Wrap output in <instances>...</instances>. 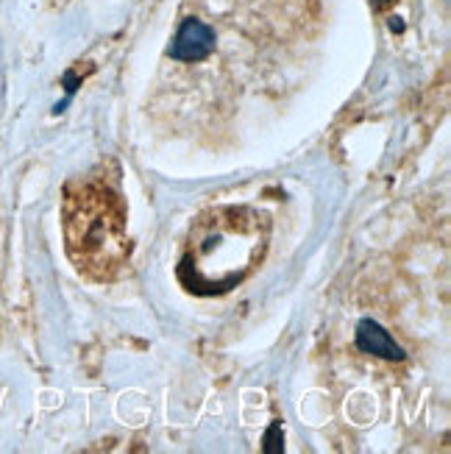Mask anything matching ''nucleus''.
<instances>
[{"instance_id": "nucleus-3", "label": "nucleus", "mask_w": 451, "mask_h": 454, "mask_svg": "<svg viewBox=\"0 0 451 454\" xmlns=\"http://www.w3.org/2000/svg\"><path fill=\"white\" fill-rule=\"evenodd\" d=\"M214 51V31L201 20H184L170 45V59L175 62H204Z\"/></svg>"}, {"instance_id": "nucleus-4", "label": "nucleus", "mask_w": 451, "mask_h": 454, "mask_svg": "<svg viewBox=\"0 0 451 454\" xmlns=\"http://www.w3.org/2000/svg\"><path fill=\"white\" fill-rule=\"evenodd\" d=\"M357 348L362 354H374V357L390 360V363H404L407 354L404 348L390 338L387 329L382 324H377L374 318H362L357 324Z\"/></svg>"}, {"instance_id": "nucleus-5", "label": "nucleus", "mask_w": 451, "mask_h": 454, "mask_svg": "<svg viewBox=\"0 0 451 454\" xmlns=\"http://www.w3.org/2000/svg\"><path fill=\"white\" fill-rule=\"evenodd\" d=\"M265 454H279L282 449H284V443H282V424L279 421H273L270 424V429L265 432Z\"/></svg>"}, {"instance_id": "nucleus-2", "label": "nucleus", "mask_w": 451, "mask_h": 454, "mask_svg": "<svg viewBox=\"0 0 451 454\" xmlns=\"http://www.w3.org/2000/svg\"><path fill=\"white\" fill-rule=\"evenodd\" d=\"M62 231L70 262L92 282H114L131 256L126 204L112 182L92 176L65 187Z\"/></svg>"}, {"instance_id": "nucleus-6", "label": "nucleus", "mask_w": 451, "mask_h": 454, "mask_svg": "<svg viewBox=\"0 0 451 454\" xmlns=\"http://www.w3.org/2000/svg\"><path fill=\"white\" fill-rule=\"evenodd\" d=\"M387 4V0H377V6H385Z\"/></svg>"}, {"instance_id": "nucleus-1", "label": "nucleus", "mask_w": 451, "mask_h": 454, "mask_svg": "<svg viewBox=\"0 0 451 454\" xmlns=\"http://www.w3.org/2000/svg\"><path fill=\"white\" fill-rule=\"evenodd\" d=\"M270 218L257 207L226 204L195 218L179 262V282L195 295H223L257 270L270 246Z\"/></svg>"}]
</instances>
